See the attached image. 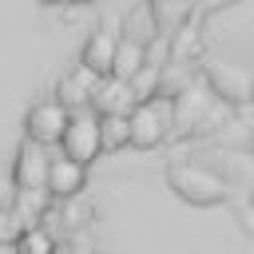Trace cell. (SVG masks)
Returning <instances> with one entry per match:
<instances>
[{"instance_id": "10", "label": "cell", "mask_w": 254, "mask_h": 254, "mask_svg": "<svg viewBox=\"0 0 254 254\" xmlns=\"http://www.w3.org/2000/svg\"><path fill=\"white\" fill-rule=\"evenodd\" d=\"M147 67V52L139 40H115V56H111V75L119 79H135Z\"/></svg>"}, {"instance_id": "5", "label": "cell", "mask_w": 254, "mask_h": 254, "mask_svg": "<svg viewBox=\"0 0 254 254\" xmlns=\"http://www.w3.org/2000/svg\"><path fill=\"white\" fill-rule=\"evenodd\" d=\"M135 99H139V91H135V83L131 79H119V75H99L95 79V91H91V111L95 115H127L131 107H135Z\"/></svg>"}, {"instance_id": "4", "label": "cell", "mask_w": 254, "mask_h": 254, "mask_svg": "<svg viewBox=\"0 0 254 254\" xmlns=\"http://www.w3.org/2000/svg\"><path fill=\"white\" fill-rule=\"evenodd\" d=\"M171 187H175L183 198H190V202H222V198H226L222 179L210 175V171H202V167H183V163H175V167H171Z\"/></svg>"}, {"instance_id": "7", "label": "cell", "mask_w": 254, "mask_h": 254, "mask_svg": "<svg viewBox=\"0 0 254 254\" xmlns=\"http://www.w3.org/2000/svg\"><path fill=\"white\" fill-rule=\"evenodd\" d=\"M95 71H87L83 64H75L60 83H56V99L67 107V111H79V107H91V91H95Z\"/></svg>"}, {"instance_id": "8", "label": "cell", "mask_w": 254, "mask_h": 254, "mask_svg": "<svg viewBox=\"0 0 254 254\" xmlns=\"http://www.w3.org/2000/svg\"><path fill=\"white\" fill-rule=\"evenodd\" d=\"M44 175H48V151L44 143H32L24 139L20 151H16V190H28V187H44Z\"/></svg>"}, {"instance_id": "6", "label": "cell", "mask_w": 254, "mask_h": 254, "mask_svg": "<svg viewBox=\"0 0 254 254\" xmlns=\"http://www.w3.org/2000/svg\"><path fill=\"white\" fill-rule=\"evenodd\" d=\"M87 187V167L60 155V159H48V175H44V190L52 198H75L79 190Z\"/></svg>"}, {"instance_id": "11", "label": "cell", "mask_w": 254, "mask_h": 254, "mask_svg": "<svg viewBox=\"0 0 254 254\" xmlns=\"http://www.w3.org/2000/svg\"><path fill=\"white\" fill-rule=\"evenodd\" d=\"M12 250H16V254H60L56 234H52V230H44L40 222L24 226V234L16 238V246H12Z\"/></svg>"}, {"instance_id": "15", "label": "cell", "mask_w": 254, "mask_h": 254, "mask_svg": "<svg viewBox=\"0 0 254 254\" xmlns=\"http://www.w3.org/2000/svg\"><path fill=\"white\" fill-rule=\"evenodd\" d=\"M71 254H91V250H71Z\"/></svg>"}, {"instance_id": "1", "label": "cell", "mask_w": 254, "mask_h": 254, "mask_svg": "<svg viewBox=\"0 0 254 254\" xmlns=\"http://www.w3.org/2000/svg\"><path fill=\"white\" fill-rule=\"evenodd\" d=\"M60 151L83 167H91L99 155H103V139H99V115L91 107H79V111H67V123H64V135H60Z\"/></svg>"}, {"instance_id": "16", "label": "cell", "mask_w": 254, "mask_h": 254, "mask_svg": "<svg viewBox=\"0 0 254 254\" xmlns=\"http://www.w3.org/2000/svg\"><path fill=\"white\" fill-rule=\"evenodd\" d=\"M67 4H83V0H67Z\"/></svg>"}, {"instance_id": "13", "label": "cell", "mask_w": 254, "mask_h": 254, "mask_svg": "<svg viewBox=\"0 0 254 254\" xmlns=\"http://www.w3.org/2000/svg\"><path fill=\"white\" fill-rule=\"evenodd\" d=\"M24 218L16 214V206H0V246H16V238L24 234Z\"/></svg>"}, {"instance_id": "3", "label": "cell", "mask_w": 254, "mask_h": 254, "mask_svg": "<svg viewBox=\"0 0 254 254\" xmlns=\"http://www.w3.org/2000/svg\"><path fill=\"white\" fill-rule=\"evenodd\" d=\"M64 123H67V107H64L60 99H40V103H32L28 115H24V139L52 147V143H60Z\"/></svg>"}, {"instance_id": "2", "label": "cell", "mask_w": 254, "mask_h": 254, "mask_svg": "<svg viewBox=\"0 0 254 254\" xmlns=\"http://www.w3.org/2000/svg\"><path fill=\"white\" fill-rule=\"evenodd\" d=\"M167 139V111L155 99H135V107L127 111V143L135 151H151Z\"/></svg>"}, {"instance_id": "14", "label": "cell", "mask_w": 254, "mask_h": 254, "mask_svg": "<svg viewBox=\"0 0 254 254\" xmlns=\"http://www.w3.org/2000/svg\"><path fill=\"white\" fill-rule=\"evenodd\" d=\"M246 99H254V75H250V95H246Z\"/></svg>"}, {"instance_id": "12", "label": "cell", "mask_w": 254, "mask_h": 254, "mask_svg": "<svg viewBox=\"0 0 254 254\" xmlns=\"http://www.w3.org/2000/svg\"><path fill=\"white\" fill-rule=\"evenodd\" d=\"M99 139H103V151H123L127 147V115H99Z\"/></svg>"}, {"instance_id": "9", "label": "cell", "mask_w": 254, "mask_h": 254, "mask_svg": "<svg viewBox=\"0 0 254 254\" xmlns=\"http://www.w3.org/2000/svg\"><path fill=\"white\" fill-rule=\"evenodd\" d=\"M115 32H95V36H87V44H83V52H79V64L87 67V71H95V75H107L111 71V56H115Z\"/></svg>"}]
</instances>
